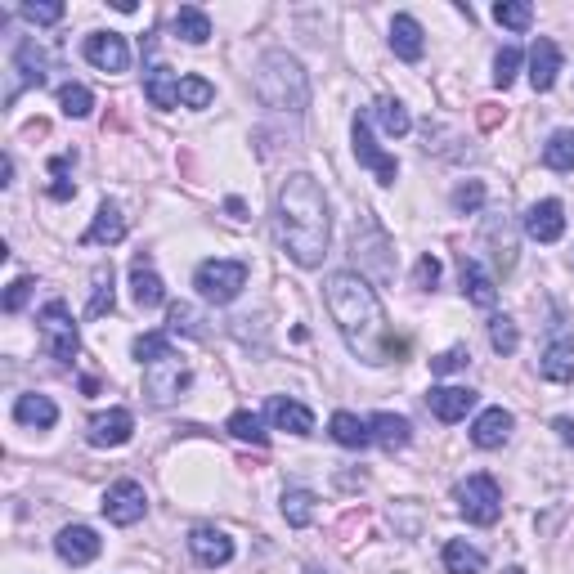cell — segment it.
<instances>
[{"instance_id": "6da1fadb", "label": "cell", "mask_w": 574, "mask_h": 574, "mask_svg": "<svg viewBox=\"0 0 574 574\" xmlns=\"http://www.w3.org/2000/svg\"><path fill=\"white\" fill-rule=\"evenodd\" d=\"M323 296H328L332 323H337L341 341L350 346L355 359H364V364H386L395 350H404L391 341V323H386L382 301H377L373 283H368L364 274H355V270L328 274Z\"/></svg>"}, {"instance_id": "7a4b0ae2", "label": "cell", "mask_w": 574, "mask_h": 574, "mask_svg": "<svg viewBox=\"0 0 574 574\" xmlns=\"http://www.w3.org/2000/svg\"><path fill=\"white\" fill-rule=\"evenodd\" d=\"M279 238L283 252L292 256L301 270H314L328 256L332 220H328V198H323L319 180L305 171L287 175L279 189Z\"/></svg>"}, {"instance_id": "3957f363", "label": "cell", "mask_w": 574, "mask_h": 574, "mask_svg": "<svg viewBox=\"0 0 574 574\" xmlns=\"http://www.w3.org/2000/svg\"><path fill=\"white\" fill-rule=\"evenodd\" d=\"M256 99L274 113H305L310 104V81H305V68L283 50H270L256 68Z\"/></svg>"}, {"instance_id": "277c9868", "label": "cell", "mask_w": 574, "mask_h": 574, "mask_svg": "<svg viewBox=\"0 0 574 574\" xmlns=\"http://www.w3.org/2000/svg\"><path fill=\"white\" fill-rule=\"evenodd\" d=\"M453 498H458V512L467 516L471 525H494L498 516H503V489H498L494 476H467L458 480V489H453Z\"/></svg>"}, {"instance_id": "5b68a950", "label": "cell", "mask_w": 574, "mask_h": 574, "mask_svg": "<svg viewBox=\"0 0 574 574\" xmlns=\"http://www.w3.org/2000/svg\"><path fill=\"white\" fill-rule=\"evenodd\" d=\"M36 323H41V346L50 359H59V364H72L81 350V337H77V323H72L68 305L63 301H50L41 314H36Z\"/></svg>"}, {"instance_id": "8992f818", "label": "cell", "mask_w": 574, "mask_h": 574, "mask_svg": "<svg viewBox=\"0 0 574 574\" xmlns=\"http://www.w3.org/2000/svg\"><path fill=\"white\" fill-rule=\"evenodd\" d=\"M193 287L202 292V301L229 305L247 287V265L243 261H202L193 274Z\"/></svg>"}, {"instance_id": "52a82bcc", "label": "cell", "mask_w": 574, "mask_h": 574, "mask_svg": "<svg viewBox=\"0 0 574 574\" xmlns=\"http://www.w3.org/2000/svg\"><path fill=\"white\" fill-rule=\"evenodd\" d=\"M193 386V373L180 364V359H162V364H148L144 368V395L157 404V409H166V404H175L184 391Z\"/></svg>"}, {"instance_id": "ba28073f", "label": "cell", "mask_w": 574, "mask_h": 574, "mask_svg": "<svg viewBox=\"0 0 574 574\" xmlns=\"http://www.w3.org/2000/svg\"><path fill=\"white\" fill-rule=\"evenodd\" d=\"M350 140H355V157L359 166H368V171L377 175L382 184H395V175H400V162H395L391 153H382L373 140V126H368V113L355 117V126H350Z\"/></svg>"}, {"instance_id": "9c48e42d", "label": "cell", "mask_w": 574, "mask_h": 574, "mask_svg": "<svg viewBox=\"0 0 574 574\" xmlns=\"http://www.w3.org/2000/svg\"><path fill=\"white\" fill-rule=\"evenodd\" d=\"M99 507H104V516L113 525H135V521H144V512H148V494L135 480H117V485H108Z\"/></svg>"}, {"instance_id": "30bf717a", "label": "cell", "mask_w": 574, "mask_h": 574, "mask_svg": "<svg viewBox=\"0 0 574 574\" xmlns=\"http://www.w3.org/2000/svg\"><path fill=\"white\" fill-rule=\"evenodd\" d=\"M539 377L543 382H574V341H570V332H566V323H552V341L543 346V355H539Z\"/></svg>"}, {"instance_id": "8fae6325", "label": "cell", "mask_w": 574, "mask_h": 574, "mask_svg": "<svg viewBox=\"0 0 574 574\" xmlns=\"http://www.w3.org/2000/svg\"><path fill=\"white\" fill-rule=\"evenodd\" d=\"M54 552H59L68 566H90V561L104 552V539H99L90 525H63L59 539H54Z\"/></svg>"}, {"instance_id": "7c38bea8", "label": "cell", "mask_w": 574, "mask_h": 574, "mask_svg": "<svg viewBox=\"0 0 574 574\" xmlns=\"http://www.w3.org/2000/svg\"><path fill=\"white\" fill-rule=\"evenodd\" d=\"M521 225L534 243H561V234H566V207H561L557 198H543L525 211Z\"/></svg>"}, {"instance_id": "4fadbf2b", "label": "cell", "mask_w": 574, "mask_h": 574, "mask_svg": "<svg viewBox=\"0 0 574 574\" xmlns=\"http://www.w3.org/2000/svg\"><path fill=\"white\" fill-rule=\"evenodd\" d=\"M480 395L471 391V386H431L427 391V409L435 418L444 422V427H453V422H462L471 409H476Z\"/></svg>"}, {"instance_id": "5bb4252c", "label": "cell", "mask_w": 574, "mask_h": 574, "mask_svg": "<svg viewBox=\"0 0 574 574\" xmlns=\"http://www.w3.org/2000/svg\"><path fill=\"white\" fill-rule=\"evenodd\" d=\"M14 72H18V77L9 81V95H5V104H14V99H18V90H23V86H36V90L45 86V54L36 50V41H32V36H23V41L14 45Z\"/></svg>"}, {"instance_id": "9a60e30c", "label": "cell", "mask_w": 574, "mask_h": 574, "mask_svg": "<svg viewBox=\"0 0 574 574\" xmlns=\"http://www.w3.org/2000/svg\"><path fill=\"white\" fill-rule=\"evenodd\" d=\"M135 435V418L131 409H108V413H95L86 427V440L95 444V449H117V444H126Z\"/></svg>"}, {"instance_id": "2e32d148", "label": "cell", "mask_w": 574, "mask_h": 574, "mask_svg": "<svg viewBox=\"0 0 574 574\" xmlns=\"http://www.w3.org/2000/svg\"><path fill=\"white\" fill-rule=\"evenodd\" d=\"M86 59L99 72H126L131 68V45L117 32H95V36H86Z\"/></svg>"}, {"instance_id": "e0dca14e", "label": "cell", "mask_w": 574, "mask_h": 574, "mask_svg": "<svg viewBox=\"0 0 574 574\" xmlns=\"http://www.w3.org/2000/svg\"><path fill=\"white\" fill-rule=\"evenodd\" d=\"M189 552H193V561L198 566H207V570H216V566H229L234 561V539H229L225 530H193L189 534Z\"/></svg>"}, {"instance_id": "ac0fdd59", "label": "cell", "mask_w": 574, "mask_h": 574, "mask_svg": "<svg viewBox=\"0 0 574 574\" xmlns=\"http://www.w3.org/2000/svg\"><path fill=\"white\" fill-rule=\"evenodd\" d=\"M131 296H135V305L140 310H157V305L166 301V283L157 279V270H153V261H148V252H140L131 261Z\"/></svg>"}, {"instance_id": "d6986e66", "label": "cell", "mask_w": 574, "mask_h": 574, "mask_svg": "<svg viewBox=\"0 0 574 574\" xmlns=\"http://www.w3.org/2000/svg\"><path fill=\"white\" fill-rule=\"evenodd\" d=\"M557 72H561V50L557 41H548V36H539L530 50V86L539 90V95H548L552 86H557Z\"/></svg>"}, {"instance_id": "ffe728a7", "label": "cell", "mask_w": 574, "mask_h": 574, "mask_svg": "<svg viewBox=\"0 0 574 574\" xmlns=\"http://www.w3.org/2000/svg\"><path fill=\"white\" fill-rule=\"evenodd\" d=\"M265 418H270L279 431H287V435H310L314 431V413L305 409V404L287 400V395H270V404H265Z\"/></svg>"}, {"instance_id": "44dd1931", "label": "cell", "mask_w": 574, "mask_h": 574, "mask_svg": "<svg viewBox=\"0 0 574 574\" xmlns=\"http://www.w3.org/2000/svg\"><path fill=\"white\" fill-rule=\"evenodd\" d=\"M512 427H516V418L507 409H485L476 418V427H471V444L476 449H503L512 440Z\"/></svg>"}, {"instance_id": "7402d4cb", "label": "cell", "mask_w": 574, "mask_h": 574, "mask_svg": "<svg viewBox=\"0 0 574 574\" xmlns=\"http://www.w3.org/2000/svg\"><path fill=\"white\" fill-rule=\"evenodd\" d=\"M180 72L166 68V63H153V68L144 72V99L153 108H175L180 104Z\"/></svg>"}, {"instance_id": "603a6c76", "label": "cell", "mask_w": 574, "mask_h": 574, "mask_svg": "<svg viewBox=\"0 0 574 574\" xmlns=\"http://www.w3.org/2000/svg\"><path fill=\"white\" fill-rule=\"evenodd\" d=\"M391 50L400 54L404 63H418L422 54H427V32H422V23L413 14H395V23H391Z\"/></svg>"}, {"instance_id": "cb8c5ba5", "label": "cell", "mask_w": 574, "mask_h": 574, "mask_svg": "<svg viewBox=\"0 0 574 574\" xmlns=\"http://www.w3.org/2000/svg\"><path fill=\"white\" fill-rule=\"evenodd\" d=\"M14 422L18 427H36V431H50L54 422H59V404L50 400V395H18L14 400Z\"/></svg>"}, {"instance_id": "d4e9b609", "label": "cell", "mask_w": 574, "mask_h": 574, "mask_svg": "<svg viewBox=\"0 0 574 574\" xmlns=\"http://www.w3.org/2000/svg\"><path fill=\"white\" fill-rule=\"evenodd\" d=\"M458 279H462V296H467L471 305H480V310H489V305L498 301V287L489 279L485 270H480V261H471V256H462L458 265Z\"/></svg>"}, {"instance_id": "484cf974", "label": "cell", "mask_w": 574, "mask_h": 574, "mask_svg": "<svg viewBox=\"0 0 574 574\" xmlns=\"http://www.w3.org/2000/svg\"><path fill=\"white\" fill-rule=\"evenodd\" d=\"M122 238H126L122 207H117V202H104V207L95 211V225L86 229V243L90 247H113V243H122Z\"/></svg>"}, {"instance_id": "4316f807", "label": "cell", "mask_w": 574, "mask_h": 574, "mask_svg": "<svg viewBox=\"0 0 574 574\" xmlns=\"http://www.w3.org/2000/svg\"><path fill=\"white\" fill-rule=\"evenodd\" d=\"M485 243L494 247V265L503 274H512L516 270V234H512V225H507V216H489L485 220Z\"/></svg>"}, {"instance_id": "83f0119b", "label": "cell", "mask_w": 574, "mask_h": 574, "mask_svg": "<svg viewBox=\"0 0 574 574\" xmlns=\"http://www.w3.org/2000/svg\"><path fill=\"white\" fill-rule=\"evenodd\" d=\"M368 431H373V440L382 444V449H391V453L413 440V422L400 418V413H377V418L368 422Z\"/></svg>"}, {"instance_id": "f1b7e54d", "label": "cell", "mask_w": 574, "mask_h": 574, "mask_svg": "<svg viewBox=\"0 0 574 574\" xmlns=\"http://www.w3.org/2000/svg\"><path fill=\"white\" fill-rule=\"evenodd\" d=\"M113 305H117L113 265H95V274H90V305H86V314H90V319H104V314H113Z\"/></svg>"}, {"instance_id": "f546056e", "label": "cell", "mask_w": 574, "mask_h": 574, "mask_svg": "<svg viewBox=\"0 0 574 574\" xmlns=\"http://www.w3.org/2000/svg\"><path fill=\"white\" fill-rule=\"evenodd\" d=\"M175 36H180V41H189V45L211 41L207 9H198V5H180V9H175Z\"/></svg>"}, {"instance_id": "4dcf8cb0", "label": "cell", "mask_w": 574, "mask_h": 574, "mask_svg": "<svg viewBox=\"0 0 574 574\" xmlns=\"http://www.w3.org/2000/svg\"><path fill=\"white\" fill-rule=\"evenodd\" d=\"M444 570L449 574H480L485 570V552L471 548L467 539H449L444 543Z\"/></svg>"}, {"instance_id": "1f68e13d", "label": "cell", "mask_w": 574, "mask_h": 574, "mask_svg": "<svg viewBox=\"0 0 574 574\" xmlns=\"http://www.w3.org/2000/svg\"><path fill=\"white\" fill-rule=\"evenodd\" d=\"M328 431H332V440H337L341 449H364V444H373V431H368V422H359L355 413H332Z\"/></svg>"}, {"instance_id": "d6a6232c", "label": "cell", "mask_w": 574, "mask_h": 574, "mask_svg": "<svg viewBox=\"0 0 574 574\" xmlns=\"http://www.w3.org/2000/svg\"><path fill=\"white\" fill-rule=\"evenodd\" d=\"M373 117L382 122L386 135H395V140L413 131V117H409V108H404L400 99H377V104H373Z\"/></svg>"}, {"instance_id": "836d02e7", "label": "cell", "mask_w": 574, "mask_h": 574, "mask_svg": "<svg viewBox=\"0 0 574 574\" xmlns=\"http://www.w3.org/2000/svg\"><path fill=\"white\" fill-rule=\"evenodd\" d=\"M314 507H319V498H314L310 489H287L283 494V516L292 530H305V525L314 521Z\"/></svg>"}, {"instance_id": "e575fe53", "label": "cell", "mask_w": 574, "mask_h": 574, "mask_svg": "<svg viewBox=\"0 0 574 574\" xmlns=\"http://www.w3.org/2000/svg\"><path fill=\"white\" fill-rule=\"evenodd\" d=\"M135 359L148 368V364H162V359H175V346H171V332H144L135 337Z\"/></svg>"}, {"instance_id": "d590c367", "label": "cell", "mask_w": 574, "mask_h": 574, "mask_svg": "<svg viewBox=\"0 0 574 574\" xmlns=\"http://www.w3.org/2000/svg\"><path fill=\"white\" fill-rule=\"evenodd\" d=\"M543 162L552 171H574V131H557L548 144H543Z\"/></svg>"}, {"instance_id": "8d00e7d4", "label": "cell", "mask_w": 574, "mask_h": 574, "mask_svg": "<svg viewBox=\"0 0 574 574\" xmlns=\"http://www.w3.org/2000/svg\"><path fill=\"white\" fill-rule=\"evenodd\" d=\"M494 18H498L503 27H512V32H530L534 5H525V0H498V5H494Z\"/></svg>"}, {"instance_id": "74e56055", "label": "cell", "mask_w": 574, "mask_h": 574, "mask_svg": "<svg viewBox=\"0 0 574 574\" xmlns=\"http://www.w3.org/2000/svg\"><path fill=\"white\" fill-rule=\"evenodd\" d=\"M59 108H63V117H90L95 95L86 86H77V81H68V86H59Z\"/></svg>"}, {"instance_id": "f35d334b", "label": "cell", "mask_w": 574, "mask_h": 574, "mask_svg": "<svg viewBox=\"0 0 574 574\" xmlns=\"http://www.w3.org/2000/svg\"><path fill=\"white\" fill-rule=\"evenodd\" d=\"M489 346H494L498 355H516V346H521V332H516V323L507 319V314L489 319Z\"/></svg>"}, {"instance_id": "ab89813d", "label": "cell", "mask_w": 574, "mask_h": 574, "mask_svg": "<svg viewBox=\"0 0 574 574\" xmlns=\"http://www.w3.org/2000/svg\"><path fill=\"white\" fill-rule=\"evenodd\" d=\"M229 435H234V440H247V444H265L270 440V435H265V422L256 418V413H234V418H229Z\"/></svg>"}, {"instance_id": "60d3db41", "label": "cell", "mask_w": 574, "mask_h": 574, "mask_svg": "<svg viewBox=\"0 0 574 574\" xmlns=\"http://www.w3.org/2000/svg\"><path fill=\"white\" fill-rule=\"evenodd\" d=\"M211 99H216V86H211L207 77H184L180 81V104L184 108H207Z\"/></svg>"}, {"instance_id": "b9f144b4", "label": "cell", "mask_w": 574, "mask_h": 574, "mask_svg": "<svg viewBox=\"0 0 574 574\" xmlns=\"http://www.w3.org/2000/svg\"><path fill=\"white\" fill-rule=\"evenodd\" d=\"M480 207H485V184L480 180H467L453 189V211H458V216H476Z\"/></svg>"}, {"instance_id": "7bdbcfd3", "label": "cell", "mask_w": 574, "mask_h": 574, "mask_svg": "<svg viewBox=\"0 0 574 574\" xmlns=\"http://www.w3.org/2000/svg\"><path fill=\"white\" fill-rule=\"evenodd\" d=\"M516 68H521V50L516 45H503V50L494 54V86H512L516 81Z\"/></svg>"}, {"instance_id": "ee69618b", "label": "cell", "mask_w": 574, "mask_h": 574, "mask_svg": "<svg viewBox=\"0 0 574 574\" xmlns=\"http://www.w3.org/2000/svg\"><path fill=\"white\" fill-rule=\"evenodd\" d=\"M467 364H471V350L467 346H453V350H444V355L431 359V373L435 377H449V373H462Z\"/></svg>"}, {"instance_id": "f6af8a7d", "label": "cell", "mask_w": 574, "mask_h": 574, "mask_svg": "<svg viewBox=\"0 0 574 574\" xmlns=\"http://www.w3.org/2000/svg\"><path fill=\"white\" fill-rule=\"evenodd\" d=\"M171 332H184V337H202L198 310H193V305H184V301H175V305H171Z\"/></svg>"}, {"instance_id": "bcb514c9", "label": "cell", "mask_w": 574, "mask_h": 574, "mask_svg": "<svg viewBox=\"0 0 574 574\" xmlns=\"http://www.w3.org/2000/svg\"><path fill=\"white\" fill-rule=\"evenodd\" d=\"M32 292H36V283L32 279H14L5 287V314H18L27 301H32Z\"/></svg>"}, {"instance_id": "7dc6e473", "label": "cell", "mask_w": 574, "mask_h": 574, "mask_svg": "<svg viewBox=\"0 0 574 574\" xmlns=\"http://www.w3.org/2000/svg\"><path fill=\"white\" fill-rule=\"evenodd\" d=\"M23 18H27V23H45V27H50V23H59V18H63V5H54V0H50V5H36V0H27Z\"/></svg>"}, {"instance_id": "c3c4849f", "label": "cell", "mask_w": 574, "mask_h": 574, "mask_svg": "<svg viewBox=\"0 0 574 574\" xmlns=\"http://www.w3.org/2000/svg\"><path fill=\"white\" fill-rule=\"evenodd\" d=\"M413 283H418V287H427V292H431L435 283H440V261H435L431 252L418 261V270H413Z\"/></svg>"}, {"instance_id": "681fc988", "label": "cell", "mask_w": 574, "mask_h": 574, "mask_svg": "<svg viewBox=\"0 0 574 574\" xmlns=\"http://www.w3.org/2000/svg\"><path fill=\"white\" fill-rule=\"evenodd\" d=\"M50 198H54V202H68V198H77V184H72L68 175H63V180H54V184H50Z\"/></svg>"}, {"instance_id": "f907efd6", "label": "cell", "mask_w": 574, "mask_h": 574, "mask_svg": "<svg viewBox=\"0 0 574 574\" xmlns=\"http://www.w3.org/2000/svg\"><path fill=\"white\" fill-rule=\"evenodd\" d=\"M552 431H557L561 440H566L570 449H574V418H557V422H552Z\"/></svg>"}, {"instance_id": "816d5d0a", "label": "cell", "mask_w": 574, "mask_h": 574, "mask_svg": "<svg viewBox=\"0 0 574 574\" xmlns=\"http://www.w3.org/2000/svg\"><path fill=\"white\" fill-rule=\"evenodd\" d=\"M225 211H229L234 220H247V202H243V198H229V202H225Z\"/></svg>"}, {"instance_id": "f5cc1de1", "label": "cell", "mask_w": 574, "mask_h": 574, "mask_svg": "<svg viewBox=\"0 0 574 574\" xmlns=\"http://www.w3.org/2000/svg\"><path fill=\"white\" fill-rule=\"evenodd\" d=\"M480 122H485V126H498V108H494V104H485V113H480Z\"/></svg>"}, {"instance_id": "db71d44e", "label": "cell", "mask_w": 574, "mask_h": 574, "mask_svg": "<svg viewBox=\"0 0 574 574\" xmlns=\"http://www.w3.org/2000/svg\"><path fill=\"white\" fill-rule=\"evenodd\" d=\"M305 574H323V570H305Z\"/></svg>"}, {"instance_id": "11a10c76", "label": "cell", "mask_w": 574, "mask_h": 574, "mask_svg": "<svg viewBox=\"0 0 574 574\" xmlns=\"http://www.w3.org/2000/svg\"><path fill=\"white\" fill-rule=\"evenodd\" d=\"M570 265H574V256H570Z\"/></svg>"}]
</instances>
